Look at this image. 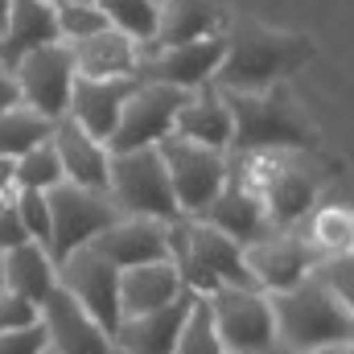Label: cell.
Here are the masks:
<instances>
[{"label": "cell", "instance_id": "1", "mask_svg": "<svg viewBox=\"0 0 354 354\" xmlns=\"http://www.w3.org/2000/svg\"><path fill=\"white\" fill-rule=\"evenodd\" d=\"M313 58V41L301 33L272 29L264 21H227V50L210 79L223 95H260V91L288 83Z\"/></svg>", "mask_w": 354, "mask_h": 354}, {"label": "cell", "instance_id": "2", "mask_svg": "<svg viewBox=\"0 0 354 354\" xmlns=\"http://www.w3.org/2000/svg\"><path fill=\"white\" fill-rule=\"evenodd\" d=\"M223 95V91H218ZM231 111L227 153H317V124L288 83L260 95H223Z\"/></svg>", "mask_w": 354, "mask_h": 354}, {"label": "cell", "instance_id": "3", "mask_svg": "<svg viewBox=\"0 0 354 354\" xmlns=\"http://www.w3.org/2000/svg\"><path fill=\"white\" fill-rule=\"evenodd\" d=\"M272 326H276V354H309L326 346H351L354 309L326 292L313 276L284 292H268Z\"/></svg>", "mask_w": 354, "mask_h": 354}, {"label": "cell", "instance_id": "4", "mask_svg": "<svg viewBox=\"0 0 354 354\" xmlns=\"http://www.w3.org/2000/svg\"><path fill=\"white\" fill-rule=\"evenodd\" d=\"M169 264L194 297H210L218 288H256V280L243 268L239 243H231L202 218L169 223Z\"/></svg>", "mask_w": 354, "mask_h": 354}, {"label": "cell", "instance_id": "5", "mask_svg": "<svg viewBox=\"0 0 354 354\" xmlns=\"http://www.w3.org/2000/svg\"><path fill=\"white\" fill-rule=\"evenodd\" d=\"M107 198H111L115 214H124V218H153V223H177L181 218L165 161L157 149L111 153Z\"/></svg>", "mask_w": 354, "mask_h": 354}, {"label": "cell", "instance_id": "6", "mask_svg": "<svg viewBox=\"0 0 354 354\" xmlns=\"http://www.w3.org/2000/svg\"><path fill=\"white\" fill-rule=\"evenodd\" d=\"M210 309V326L227 354H272L276 351V326L272 305L260 288H218L202 297Z\"/></svg>", "mask_w": 354, "mask_h": 354}, {"label": "cell", "instance_id": "7", "mask_svg": "<svg viewBox=\"0 0 354 354\" xmlns=\"http://www.w3.org/2000/svg\"><path fill=\"white\" fill-rule=\"evenodd\" d=\"M157 153L165 161V174H169V185H174L181 218H198L214 202V194L227 185V169H231L227 153L189 145L181 136H165L157 145Z\"/></svg>", "mask_w": 354, "mask_h": 354}, {"label": "cell", "instance_id": "8", "mask_svg": "<svg viewBox=\"0 0 354 354\" xmlns=\"http://www.w3.org/2000/svg\"><path fill=\"white\" fill-rule=\"evenodd\" d=\"M46 206H50V248L46 252L54 264L66 260L71 252L87 248L99 231H107L120 218L107 194H95V189L71 185V181L54 185L46 194Z\"/></svg>", "mask_w": 354, "mask_h": 354}, {"label": "cell", "instance_id": "9", "mask_svg": "<svg viewBox=\"0 0 354 354\" xmlns=\"http://www.w3.org/2000/svg\"><path fill=\"white\" fill-rule=\"evenodd\" d=\"M189 99V91L165 87V83H140L120 107V124L107 140V153H136V149H157L181 111V103Z\"/></svg>", "mask_w": 354, "mask_h": 354}, {"label": "cell", "instance_id": "10", "mask_svg": "<svg viewBox=\"0 0 354 354\" xmlns=\"http://www.w3.org/2000/svg\"><path fill=\"white\" fill-rule=\"evenodd\" d=\"M12 79H17V91H21V103L25 107H33L50 124L62 120L66 115V103H71V87H75L71 46L66 41H54V46H41V50L25 54L12 66Z\"/></svg>", "mask_w": 354, "mask_h": 354}, {"label": "cell", "instance_id": "11", "mask_svg": "<svg viewBox=\"0 0 354 354\" xmlns=\"http://www.w3.org/2000/svg\"><path fill=\"white\" fill-rule=\"evenodd\" d=\"M227 50V29L214 37H198L185 46H169V50H149L140 46V62H136V79L140 83H165L177 91H202L210 87L218 62Z\"/></svg>", "mask_w": 354, "mask_h": 354}, {"label": "cell", "instance_id": "12", "mask_svg": "<svg viewBox=\"0 0 354 354\" xmlns=\"http://www.w3.org/2000/svg\"><path fill=\"white\" fill-rule=\"evenodd\" d=\"M58 288L71 292L107 334H115V326H120V272L103 256H95L91 248H79L66 260H58Z\"/></svg>", "mask_w": 354, "mask_h": 354}, {"label": "cell", "instance_id": "13", "mask_svg": "<svg viewBox=\"0 0 354 354\" xmlns=\"http://www.w3.org/2000/svg\"><path fill=\"white\" fill-rule=\"evenodd\" d=\"M239 252H243V268H248V276L256 280L260 292H284V288L301 284L313 272V264L322 260L301 239V231H272V235L239 248Z\"/></svg>", "mask_w": 354, "mask_h": 354}, {"label": "cell", "instance_id": "14", "mask_svg": "<svg viewBox=\"0 0 354 354\" xmlns=\"http://www.w3.org/2000/svg\"><path fill=\"white\" fill-rule=\"evenodd\" d=\"M37 313H41L46 346L54 354H115L111 351V334L91 317L71 292L54 288V292L41 301Z\"/></svg>", "mask_w": 354, "mask_h": 354}, {"label": "cell", "instance_id": "15", "mask_svg": "<svg viewBox=\"0 0 354 354\" xmlns=\"http://www.w3.org/2000/svg\"><path fill=\"white\" fill-rule=\"evenodd\" d=\"M95 256H103L115 272L140 264H161L169 260V223H153V218H115L107 231H99L87 243Z\"/></svg>", "mask_w": 354, "mask_h": 354}, {"label": "cell", "instance_id": "16", "mask_svg": "<svg viewBox=\"0 0 354 354\" xmlns=\"http://www.w3.org/2000/svg\"><path fill=\"white\" fill-rule=\"evenodd\" d=\"M198 218L206 227H214L218 235H227L231 243H239V248L272 235V223H268V210H264V202H260V194L248 189L243 181H235L231 169H227V185L214 194V202Z\"/></svg>", "mask_w": 354, "mask_h": 354}, {"label": "cell", "instance_id": "17", "mask_svg": "<svg viewBox=\"0 0 354 354\" xmlns=\"http://www.w3.org/2000/svg\"><path fill=\"white\" fill-rule=\"evenodd\" d=\"M50 145L58 153V165H62V177L71 185H83V189H95V194H107V165H111V153L103 140L87 136L71 115L54 120V132H50Z\"/></svg>", "mask_w": 354, "mask_h": 354}, {"label": "cell", "instance_id": "18", "mask_svg": "<svg viewBox=\"0 0 354 354\" xmlns=\"http://www.w3.org/2000/svg\"><path fill=\"white\" fill-rule=\"evenodd\" d=\"M194 292H181L174 305L140 313V317H124L111 334V351L115 354H174L177 334L189 317Z\"/></svg>", "mask_w": 354, "mask_h": 354}, {"label": "cell", "instance_id": "19", "mask_svg": "<svg viewBox=\"0 0 354 354\" xmlns=\"http://www.w3.org/2000/svg\"><path fill=\"white\" fill-rule=\"evenodd\" d=\"M58 37V21H54V4L46 0H8V12L0 21V66L12 71L25 54L54 46Z\"/></svg>", "mask_w": 354, "mask_h": 354}, {"label": "cell", "instance_id": "20", "mask_svg": "<svg viewBox=\"0 0 354 354\" xmlns=\"http://www.w3.org/2000/svg\"><path fill=\"white\" fill-rule=\"evenodd\" d=\"M132 87H136V79H75L66 115L87 136L107 145L111 132H115V124H120V107L132 95Z\"/></svg>", "mask_w": 354, "mask_h": 354}, {"label": "cell", "instance_id": "21", "mask_svg": "<svg viewBox=\"0 0 354 354\" xmlns=\"http://www.w3.org/2000/svg\"><path fill=\"white\" fill-rule=\"evenodd\" d=\"M227 29V0H161L157 4V33L145 41L149 50H169L198 37H214Z\"/></svg>", "mask_w": 354, "mask_h": 354}, {"label": "cell", "instance_id": "22", "mask_svg": "<svg viewBox=\"0 0 354 354\" xmlns=\"http://www.w3.org/2000/svg\"><path fill=\"white\" fill-rule=\"evenodd\" d=\"M66 46L75 58V79H136L140 46L120 29H103L95 37L66 41Z\"/></svg>", "mask_w": 354, "mask_h": 354}, {"label": "cell", "instance_id": "23", "mask_svg": "<svg viewBox=\"0 0 354 354\" xmlns=\"http://www.w3.org/2000/svg\"><path fill=\"white\" fill-rule=\"evenodd\" d=\"M181 292H185V284H181V276H177V268L169 260L124 268L120 272V322L153 313V309H165V305H174Z\"/></svg>", "mask_w": 354, "mask_h": 354}, {"label": "cell", "instance_id": "24", "mask_svg": "<svg viewBox=\"0 0 354 354\" xmlns=\"http://www.w3.org/2000/svg\"><path fill=\"white\" fill-rule=\"evenodd\" d=\"M169 136H181V140H189V145L227 153V149H231V111H227V99L214 87L189 91V99L181 103Z\"/></svg>", "mask_w": 354, "mask_h": 354}, {"label": "cell", "instance_id": "25", "mask_svg": "<svg viewBox=\"0 0 354 354\" xmlns=\"http://www.w3.org/2000/svg\"><path fill=\"white\" fill-rule=\"evenodd\" d=\"M4 288L41 309V301L58 288V264L41 243H21L4 252Z\"/></svg>", "mask_w": 354, "mask_h": 354}, {"label": "cell", "instance_id": "26", "mask_svg": "<svg viewBox=\"0 0 354 354\" xmlns=\"http://www.w3.org/2000/svg\"><path fill=\"white\" fill-rule=\"evenodd\" d=\"M297 231H301V239H305L317 256H338V252H351L354 214H351V206L326 202V206H313V214H309Z\"/></svg>", "mask_w": 354, "mask_h": 354}, {"label": "cell", "instance_id": "27", "mask_svg": "<svg viewBox=\"0 0 354 354\" xmlns=\"http://www.w3.org/2000/svg\"><path fill=\"white\" fill-rule=\"evenodd\" d=\"M50 132H54V124H50L46 115H37L33 107L17 103V107H8V111L0 115V157L17 161V157H25L29 149L46 145Z\"/></svg>", "mask_w": 354, "mask_h": 354}, {"label": "cell", "instance_id": "28", "mask_svg": "<svg viewBox=\"0 0 354 354\" xmlns=\"http://www.w3.org/2000/svg\"><path fill=\"white\" fill-rule=\"evenodd\" d=\"M95 8L107 17L111 29L128 33L136 46L153 41L157 33V0H95Z\"/></svg>", "mask_w": 354, "mask_h": 354}, {"label": "cell", "instance_id": "29", "mask_svg": "<svg viewBox=\"0 0 354 354\" xmlns=\"http://www.w3.org/2000/svg\"><path fill=\"white\" fill-rule=\"evenodd\" d=\"M66 177H62V165H58V153H54V145L46 140V145H37V149H29L25 157H17L12 161V185L17 189H37V194H50L54 185H62Z\"/></svg>", "mask_w": 354, "mask_h": 354}, {"label": "cell", "instance_id": "30", "mask_svg": "<svg viewBox=\"0 0 354 354\" xmlns=\"http://www.w3.org/2000/svg\"><path fill=\"white\" fill-rule=\"evenodd\" d=\"M174 354H227L218 334H214V326H210V309H206L202 297H194V305H189V317H185V326L177 334Z\"/></svg>", "mask_w": 354, "mask_h": 354}, {"label": "cell", "instance_id": "31", "mask_svg": "<svg viewBox=\"0 0 354 354\" xmlns=\"http://www.w3.org/2000/svg\"><path fill=\"white\" fill-rule=\"evenodd\" d=\"M54 21H58L62 41H83V37H95V33L111 29L107 17L95 4H54Z\"/></svg>", "mask_w": 354, "mask_h": 354}, {"label": "cell", "instance_id": "32", "mask_svg": "<svg viewBox=\"0 0 354 354\" xmlns=\"http://www.w3.org/2000/svg\"><path fill=\"white\" fill-rule=\"evenodd\" d=\"M326 292H334L342 305H351L354 301V260L351 252H338V256H322L317 264H313V272H309Z\"/></svg>", "mask_w": 354, "mask_h": 354}, {"label": "cell", "instance_id": "33", "mask_svg": "<svg viewBox=\"0 0 354 354\" xmlns=\"http://www.w3.org/2000/svg\"><path fill=\"white\" fill-rule=\"evenodd\" d=\"M12 206H17V214H21L29 239L41 243V248H50V206H46V194H37V189H17V194H12Z\"/></svg>", "mask_w": 354, "mask_h": 354}, {"label": "cell", "instance_id": "34", "mask_svg": "<svg viewBox=\"0 0 354 354\" xmlns=\"http://www.w3.org/2000/svg\"><path fill=\"white\" fill-rule=\"evenodd\" d=\"M41 322V313H37V305H29L25 297H17V292H0V334H17V330H29V326H37Z\"/></svg>", "mask_w": 354, "mask_h": 354}, {"label": "cell", "instance_id": "35", "mask_svg": "<svg viewBox=\"0 0 354 354\" xmlns=\"http://www.w3.org/2000/svg\"><path fill=\"white\" fill-rule=\"evenodd\" d=\"M12 194L0 198V256L12 252V248H21V243H33L29 231H25V223H21V214H17V206H12Z\"/></svg>", "mask_w": 354, "mask_h": 354}, {"label": "cell", "instance_id": "36", "mask_svg": "<svg viewBox=\"0 0 354 354\" xmlns=\"http://www.w3.org/2000/svg\"><path fill=\"white\" fill-rule=\"evenodd\" d=\"M41 351H46L41 322L29 326V330H17V334H0V354H41Z\"/></svg>", "mask_w": 354, "mask_h": 354}, {"label": "cell", "instance_id": "37", "mask_svg": "<svg viewBox=\"0 0 354 354\" xmlns=\"http://www.w3.org/2000/svg\"><path fill=\"white\" fill-rule=\"evenodd\" d=\"M17 103H21L17 79H12V71H4V66H0V115H4L8 107H17Z\"/></svg>", "mask_w": 354, "mask_h": 354}, {"label": "cell", "instance_id": "38", "mask_svg": "<svg viewBox=\"0 0 354 354\" xmlns=\"http://www.w3.org/2000/svg\"><path fill=\"white\" fill-rule=\"evenodd\" d=\"M12 189H17V185H12V161H8V157H0V198H4V194H12Z\"/></svg>", "mask_w": 354, "mask_h": 354}, {"label": "cell", "instance_id": "39", "mask_svg": "<svg viewBox=\"0 0 354 354\" xmlns=\"http://www.w3.org/2000/svg\"><path fill=\"white\" fill-rule=\"evenodd\" d=\"M276 354V351H272ZM309 354H351V346H326V351H309Z\"/></svg>", "mask_w": 354, "mask_h": 354}, {"label": "cell", "instance_id": "40", "mask_svg": "<svg viewBox=\"0 0 354 354\" xmlns=\"http://www.w3.org/2000/svg\"><path fill=\"white\" fill-rule=\"evenodd\" d=\"M0 292H4V256H0Z\"/></svg>", "mask_w": 354, "mask_h": 354}, {"label": "cell", "instance_id": "41", "mask_svg": "<svg viewBox=\"0 0 354 354\" xmlns=\"http://www.w3.org/2000/svg\"><path fill=\"white\" fill-rule=\"evenodd\" d=\"M4 12H8V0H0V21H4Z\"/></svg>", "mask_w": 354, "mask_h": 354}, {"label": "cell", "instance_id": "42", "mask_svg": "<svg viewBox=\"0 0 354 354\" xmlns=\"http://www.w3.org/2000/svg\"><path fill=\"white\" fill-rule=\"evenodd\" d=\"M62 4H95V0H62Z\"/></svg>", "mask_w": 354, "mask_h": 354}, {"label": "cell", "instance_id": "43", "mask_svg": "<svg viewBox=\"0 0 354 354\" xmlns=\"http://www.w3.org/2000/svg\"><path fill=\"white\" fill-rule=\"evenodd\" d=\"M46 4H62V0H46Z\"/></svg>", "mask_w": 354, "mask_h": 354}, {"label": "cell", "instance_id": "44", "mask_svg": "<svg viewBox=\"0 0 354 354\" xmlns=\"http://www.w3.org/2000/svg\"><path fill=\"white\" fill-rule=\"evenodd\" d=\"M41 354H54V351H50V346H46V351H41Z\"/></svg>", "mask_w": 354, "mask_h": 354}, {"label": "cell", "instance_id": "45", "mask_svg": "<svg viewBox=\"0 0 354 354\" xmlns=\"http://www.w3.org/2000/svg\"><path fill=\"white\" fill-rule=\"evenodd\" d=\"M157 4H161V0H157Z\"/></svg>", "mask_w": 354, "mask_h": 354}]
</instances>
